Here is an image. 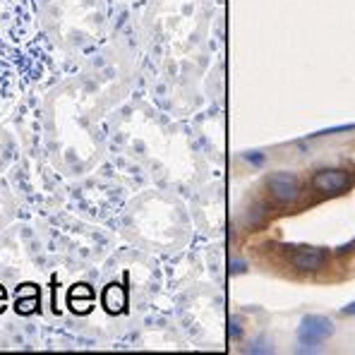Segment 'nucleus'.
Wrapping results in <instances>:
<instances>
[{"mask_svg": "<svg viewBox=\"0 0 355 355\" xmlns=\"http://www.w3.org/2000/svg\"><path fill=\"white\" fill-rule=\"evenodd\" d=\"M34 39L29 0H0V116L19 96L24 85V49Z\"/></svg>", "mask_w": 355, "mask_h": 355, "instance_id": "obj_1", "label": "nucleus"}, {"mask_svg": "<svg viewBox=\"0 0 355 355\" xmlns=\"http://www.w3.org/2000/svg\"><path fill=\"white\" fill-rule=\"evenodd\" d=\"M264 190L269 192V197L276 202V205H293V202L300 200L302 195V187H300V180L293 175V173H271L266 175L264 180Z\"/></svg>", "mask_w": 355, "mask_h": 355, "instance_id": "obj_2", "label": "nucleus"}, {"mask_svg": "<svg viewBox=\"0 0 355 355\" xmlns=\"http://www.w3.org/2000/svg\"><path fill=\"white\" fill-rule=\"evenodd\" d=\"M334 336V322L324 315H305L297 327V343L305 348H315Z\"/></svg>", "mask_w": 355, "mask_h": 355, "instance_id": "obj_3", "label": "nucleus"}, {"mask_svg": "<svg viewBox=\"0 0 355 355\" xmlns=\"http://www.w3.org/2000/svg\"><path fill=\"white\" fill-rule=\"evenodd\" d=\"M353 185V173L346 168H324L312 178V187L322 195H341Z\"/></svg>", "mask_w": 355, "mask_h": 355, "instance_id": "obj_4", "label": "nucleus"}, {"mask_svg": "<svg viewBox=\"0 0 355 355\" xmlns=\"http://www.w3.org/2000/svg\"><path fill=\"white\" fill-rule=\"evenodd\" d=\"M327 262H329V252L324 248H305L297 254H293L291 266H293L295 271H305V274H310V271L324 269Z\"/></svg>", "mask_w": 355, "mask_h": 355, "instance_id": "obj_5", "label": "nucleus"}, {"mask_svg": "<svg viewBox=\"0 0 355 355\" xmlns=\"http://www.w3.org/2000/svg\"><path fill=\"white\" fill-rule=\"evenodd\" d=\"M103 307H106V312H111V315H120V312H125V307H128V293H125L123 286L118 284H111L106 291H103Z\"/></svg>", "mask_w": 355, "mask_h": 355, "instance_id": "obj_6", "label": "nucleus"}, {"mask_svg": "<svg viewBox=\"0 0 355 355\" xmlns=\"http://www.w3.org/2000/svg\"><path fill=\"white\" fill-rule=\"evenodd\" d=\"M92 305H94V291L87 284H77L70 291V307L75 312H80V315H85V312L92 310Z\"/></svg>", "mask_w": 355, "mask_h": 355, "instance_id": "obj_7", "label": "nucleus"}, {"mask_svg": "<svg viewBox=\"0 0 355 355\" xmlns=\"http://www.w3.org/2000/svg\"><path fill=\"white\" fill-rule=\"evenodd\" d=\"M36 307H39V293L17 295V305H15V310H17L19 315H31Z\"/></svg>", "mask_w": 355, "mask_h": 355, "instance_id": "obj_8", "label": "nucleus"}, {"mask_svg": "<svg viewBox=\"0 0 355 355\" xmlns=\"http://www.w3.org/2000/svg\"><path fill=\"white\" fill-rule=\"evenodd\" d=\"M243 159L248 161V164H252V166L264 164V154H262V151H245Z\"/></svg>", "mask_w": 355, "mask_h": 355, "instance_id": "obj_9", "label": "nucleus"}, {"mask_svg": "<svg viewBox=\"0 0 355 355\" xmlns=\"http://www.w3.org/2000/svg\"><path fill=\"white\" fill-rule=\"evenodd\" d=\"M243 336V327L238 324V320H231V338H240Z\"/></svg>", "mask_w": 355, "mask_h": 355, "instance_id": "obj_10", "label": "nucleus"}, {"mask_svg": "<svg viewBox=\"0 0 355 355\" xmlns=\"http://www.w3.org/2000/svg\"><path fill=\"white\" fill-rule=\"evenodd\" d=\"M355 250V240H351V243H346V245H341V248L336 250V254H348V252H353Z\"/></svg>", "mask_w": 355, "mask_h": 355, "instance_id": "obj_11", "label": "nucleus"}, {"mask_svg": "<svg viewBox=\"0 0 355 355\" xmlns=\"http://www.w3.org/2000/svg\"><path fill=\"white\" fill-rule=\"evenodd\" d=\"M245 269H248V264H245V262H236V259L231 262V271H233V274H243Z\"/></svg>", "mask_w": 355, "mask_h": 355, "instance_id": "obj_12", "label": "nucleus"}, {"mask_svg": "<svg viewBox=\"0 0 355 355\" xmlns=\"http://www.w3.org/2000/svg\"><path fill=\"white\" fill-rule=\"evenodd\" d=\"M341 312H343V315H355V300L348 302L346 307H341Z\"/></svg>", "mask_w": 355, "mask_h": 355, "instance_id": "obj_13", "label": "nucleus"}, {"mask_svg": "<svg viewBox=\"0 0 355 355\" xmlns=\"http://www.w3.org/2000/svg\"><path fill=\"white\" fill-rule=\"evenodd\" d=\"M3 307H5V297H0V312H3Z\"/></svg>", "mask_w": 355, "mask_h": 355, "instance_id": "obj_14", "label": "nucleus"}, {"mask_svg": "<svg viewBox=\"0 0 355 355\" xmlns=\"http://www.w3.org/2000/svg\"><path fill=\"white\" fill-rule=\"evenodd\" d=\"M0 297H5V288H3V286H0Z\"/></svg>", "mask_w": 355, "mask_h": 355, "instance_id": "obj_15", "label": "nucleus"}]
</instances>
